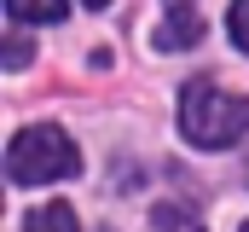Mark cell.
<instances>
[{"instance_id": "1", "label": "cell", "mask_w": 249, "mask_h": 232, "mask_svg": "<svg viewBox=\"0 0 249 232\" xmlns=\"http://www.w3.org/2000/svg\"><path fill=\"white\" fill-rule=\"evenodd\" d=\"M180 134L197 151H220V145H232V139L249 134V99L244 93H226L209 76H197L180 93Z\"/></svg>"}, {"instance_id": "2", "label": "cell", "mask_w": 249, "mask_h": 232, "mask_svg": "<svg viewBox=\"0 0 249 232\" xmlns=\"http://www.w3.org/2000/svg\"><path fill=\"white\" fill-rule=\"evenodd\" d=\"M75 169H81V151H75V139H70L64 128H53V122L23 128V134L12 139V151H6V174H12V186L70 180Z\"/></svg>"}, {"instance_id": "3", "label": "cell", "mask_w": 249, "mask_h": 232, "mask_svg": "<svg viewBox=\"0 0 249 232\" xmlns=\"http://www.w3.org/2000/svg\"><path fill=\"white\" fill-rule=\"evenodd\" d=\"M151 41H157V53H180V47H197V41H203V18H197V12H174V18H168L157 35H151Z\"/></svg>"}, {"instance_id": "4", "label": "cell", "mask_w": 249, "mask_h": 232, "mask_svg": "<svg viewBox=\"0 0 249 232\" xmlns=\"http://www.w3.org/2000/svg\"><path fill=\"white\" fill-rule=\"evenodd\" d=\"M23 232H81V221H75L70 203H41V209H29Z\"/></svg>"}, {"instance_id": "5", "label": "cell", "mask_w": 249, "mask_h": 232, "mask_svg": "<svg viewBox=\"0 0 249 232\" xmlns=\"http://www.w3.org/2000/svg\"><path fill=\"white\" fill-rule=\"evenodd\" d=\"M6 18L12 23H58L64 0H6Z\"/></svg>"}, {"instance_id": "6", "label": "cell", "mask_w": 249, "mask_h": 232, "mask_svg": "<svg viewBox=\"0 0 249 232\" xmlns=\"http://www.w3.org/2000/svg\"><path fill=\"white\" fill-rule=\"evenodd\" d=\"M226 29H232V41L249 53V0H232V12H226Z\"/></svg>"}, {"instance_id": "7", "label": "cell", "mask_w": 249, "mask_h": 232, "mask_svg": "<svg viewBox=\"0 0 249 232\" xmlns=\"http://www.w3.org/2000/svg\"><path fill=\"white\" fill-rule=\"evenodd\" d=\"M6 64H12V70H23V64H29V41H23V35H12V41H6Z\"/></svg>"}, {"instance_id": "8", "label": "cell", "mask_w": 249, "mask_h": 232, "mask_svg": "<svg viewBox=\"0 0 249 232\" xmlns=\"http://www.w3.org/2000/svg\"><path fill=\"white\" fill-rule=\"evenodd\" d=\"M168 6H174V12H191V0H168Z\"/></svg>"}, {"instance_id": "9", "label": "cell", "mask_w": 249, "mask_h": 232, "mask_svg": "<svg viewBox=\"0 0 249 232\" xmlns=\"http://www.w3.org/2000/svg\"><path fill=\"white\" fill-rule=\"evenodd\" d=\"M87 6H93V12H99V6H110V0H87Z\"/></svg>"}, {"instance_id": "10", "label": "cell", "mask_w": 249, "mask_h": 232, "mask_svg": "<svg viewBox=\"0 0 249 232\" xmlns=\"http://www.w3.org/2000/svg\"><path fill=\"white\" fill-rule=\"evenodd\" d=\"M238 232H249V221H244V227H238Z\"/></svg>"}, {"instance_id": "11", "label": "cell", "mask_w": 249, "mask_h": 232, "mask_svg": "<svg viewBox=\"0 0 249 232\" xmlns=\"http://www.w3.org/2000/svg\"><path fill=\"white\" fill-rule=\"evenodd\" d=\"M244 180H249V174H244Z\"/></svg>"}]
</instances>
